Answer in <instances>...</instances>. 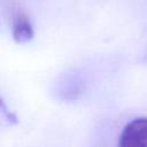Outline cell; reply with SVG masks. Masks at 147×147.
Segmentation results:
<instances>
[{"label": "cell", "mask_w": 147, "mask_h": 147, "mask_svg": "<svg viewBox=\"0 0 147 147\" xmlns=\"http://www.w3.org/2000/svg\"><path fill=\"white\" fill-rule=\"evenodd\" d=\"M118 147H147V117L134 118L124 126Z\"/></svg>", "instance_id": "obj_1"}, {"label": "cell", "mask_w": 147, "mask_h": 147, "mask_svg": "<svg viewBox=\"0 0 147 147\" xmlns=\"http://www.w3.org/2000/svg\"><path fill=\"white\" fill-rule=\"evenodd\" d=\"M11 34L17 44H24L33 38V26L30 18L21 9H15L11 15Z\"/></svg>", "instance_id": "obj_2"}]
</instances>
